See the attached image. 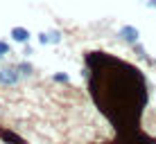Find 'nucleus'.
I'll return each instance as SVG.
<instances>
[{"mask_svg":"<svg viewBox=\"0 0 156 144\" xmlns=\"http://www.w3.org/2000/svg\"><path fill=\"white\" fill-rule=\"evenodd\" d=\"M20 81H23V77H20L16 63L14 65H2L0 68V83H2V86H16V83H20Z\"/></svg>","mask_w":156,"mask_h":144,"instance_id":"nucleus-1","label":"nucleus"},{"mask_svg":"<svg viewBox=\"0 0 156 144\" xmlns=\"http://www.w3.org/2000/svg\"><path fill=\"white\" fill-rule=\"evenodd\" d=\"M118 39L129 43V45H136L138 41H140V29H138L136 25H122V27L118 29Z\"/></svg>","mask_w":156,"mask_h":144,"instance_id":"nucleus-2","label":"nucleus"},{"mask_svg":"<svg viewBox=\"0 0 156 144\" xmlns=\"http://www.w3.org/2000/svg\"><path fill=\"white\" fill-rule=\"evenodd\" d=\"M36 41H39V45H59L61 43V32L59 29H50V32H39L36 34Z\"/></svg>","mask_w":156,"mask_h":144,"instance_id":"nucleus-3","label":"nucleus"},{"mask_svg":"<svg viewBox=\"0 0 156 144\" xmlns=\"http://www.w3.org/2000/svg\"><path fill=\"white\" fill-rule=\"evenodd\" d=\"M9 39H12L14 43L25 45V43H30V39H32V32H30L27 27H20V25H16V27H12V32H9Z\"/></svg>","mask_w":156,"mask_h":144,"instance_id":"nucleus-4","label":"nucleus"},{"mask_svg":"<svg viewBox=\"0 0 156 144\" xmlns=\"http://www.w3.org/2000/svg\"><path fill=\"white\" fill-rule=\"evenodd\" d=\"M16 68H18V72H20V77H23V79H27V77H32V74H34V65H32L27 59L18 61V63H16Z\"/></svg>","mask_w":156,"mask_h":144,"instance_id":"nucleus-5","label":"nucleus"},{"mask_svg":"<svg viewBox=\"0 0 156 144\" xmlns=\"http://www.w3.org/2000/svg\"><path fill=\"white\" fill-rule=\"evenodd\" d=\"M12 54V43L9 41H0V56H7Z\"/></svg>","mask_w":156,"mask_h":144,"instance_id":"nucleus-6","label":"nucleus"},{"mask_svg":"<svg viewBox=\"0 0 156 144\" xmlns=\"http://www.w3.org/2000/svg\"><path fill=\"white\" fill-rule=\"evenodd\" d=\"M52 79H55L57 83H68V81H70V77H68L66 72H57V74H52Z\"/></svg>","mask_w":156,"mask_h":144,"instance_id":"nucleus-7","label":"nucleus"},{"mask_svg":"<svg viewBox=\"0 0 156 144\" xmlns=\"http://www.w3.org/2000/svg\"><path fill=\"white\" fill-rule=\"evenodd\" d=\"M30 54H34V50H32L30 43H25V45H23V59H27Z\"/></svg>","mask_w":156,"mask_h":144,"instance_id":"nucleus-8","label":"nucleus"},{"mask_svg":"<svg viewBox=\"0 0 156 144\" xmlns=\"http://www.w3.org/2000/svg\"><path fill=\"white\" fill-rule=\"evenodd\" d=\"M147 7H152V9H156V0H147Z\"/></svg>","mask_w":156,"mask_h":144,"instance_id":"nucleus-9","label":"nucleus"},{"mask_svg":"<svg viewBox=\"0 0 156 144\" xmlns=\"http://www.w3.org/2000/svg\"><path fill=\"white\" fill-rule=\"evenodd\" d=\"M2 59H5V56H0V63H2ZM0 68H2V65H0Z\"/></svg>","mask_w":156,"mask_h":144,"instance_id":"nucleus-10","label":"nucleus"}]
</instances>
